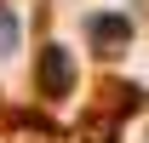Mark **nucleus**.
<instances>
[{
  "instance_id": "f257e3e1",
  "label": "nucleus",
  "mask_w": 149,
  "mask_h": 143,
  "mask_svg": "<svg viewBox=\"0 0 149 143\" xmlns=\"http://www.w3.org/2000/svg\"><path fill=\"white\" fill-rule=\"evenodd\" d=\"M69 80H74L69 52H63V46H46V57H40V92H46V97H63Z\"/></svg>"
},
{
  "instance_id": "f03ea898",
  "label": "nucleus",
  "mask_w": 149,
  "mask_h": 143,
  "mask_svg": "<svg viewBox=\"0 0 149 143\" xmlns=\"http://www.w3.org/2000/svg\"><path fill=\"white\" fill-rule=\"evenodd\" d=\"M132 29H126V17H92V40L97 46H120Z\"/></svg>"
},
{
  "instance_id": "7ed1b4c3",
  "label": "nucleus",
  "mask_w": 149,
  "mask_h": 143,
  "mask_svg": "<svg viewBox=\"0 0 149 143\" xmlns=\"http://www.w3.org/2000/svg\"><path fill=\"white\" fill-rule=\"evenodd\" d=\"M17 46V17H12V6H0V57Z\"/></svg>"
}]
</instances>
